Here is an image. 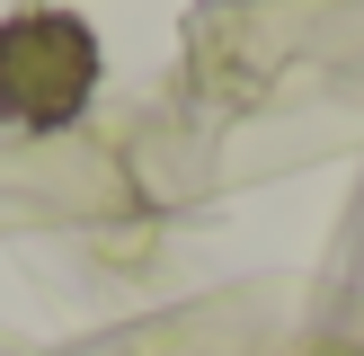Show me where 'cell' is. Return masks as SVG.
<instances>
[{
	"label": "cell",
	"mask_w": 364,
	"mask_h": 356,
	"mask_svg": "<svg viewBox=\"0 0 364 356\" xmlns=\"http://www.w3.org/2000/svg\"><path fill=\"white\" fill-rule=\"evenodd\" d=\"M98 89V36L63 9H36L0 27V116L9 125H71Z\"/></svg>",
	"instance_id": "6da1fadb"
}]
</instances>
